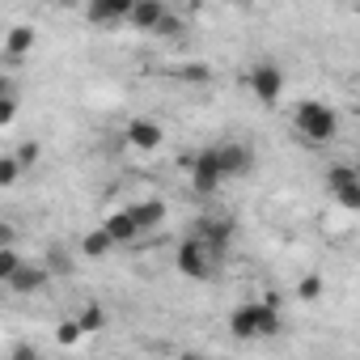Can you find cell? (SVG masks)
<instances>
[{
	"instance_id": "1",
	"label": "cell",
	"mask_w": 360,
	"mask_h": 360,
	"mask_svg": "<svg viewBox=\"0 0 360 360\" xmlns=\"http://www.w3.org/2000/svg\"><path fill=\"white\" fill-rule=\"evenodd\" d=\"M229 330H233V339H246V343L280 335V309H276V301H246V305H238L229 314Z\"/></svg>"
},
{
	"instance_id": "2",
	"label": "cell",
	"mask_w": 360,
	"mask_h": 360,
	"mask_svg": "<svg viewBox=\"0 0 360 360\" xmlns=\"http://www.w3.org/2000/svg\"><path fill=\"white\" fill-rule=\"evenodd\" d=\"M292 127H297L309 144H326V140H335V131H339V115H335V106L309 98V102H301V106L292 110Z\"/></svg>"
},
{
	"instance_id": "3",
	"label": "cell",
	"mask_w": 360,
	"mask_h": 360,
	"mask_svg": "<svg viewBox=\"0 0 360 360\" xmlns=\"http://www.w3.org/2000/svg\"><path fill=\"white\" fill-rule=\"evenodd\" d=\"M174 267L183 271L187 280H208V276H212V267H217V255L204 246V238H200V233H191V238L178 242V250H174Z\"/></svg>"
},
{
	"instance_id": "4",
	"label": "cell",
	"mask_w": 360,
	"mask_h": 360,
	"mask_svg": "<svg viewBox=\"0 0 360 360\" xmlns=\"http://www.w3.org/2000/svg\"><path fill=\"white\" fill-rule=\"evenodd\" d=\"M178 165L191 174V191H195V195H212V191L225 183V174H221V165H217V157H212V144L200 148V153H183V161H178Z\"/></svg>"
},
{
	"instance_id": "5",
	"label": "cell",
	"mask_w": 360,
	"mask_h": 360,
	"mask_svg": "<svg viewBox=\"0 0 360 360\" xmlns=\"http://www.w3.org/2000/svg\"><path fill=\"white\" fill-rule=\"evenodd\" d=\"M212 157H217V165H221V174H225V183L255 169V148L242 144V140H221V144H212Z\"/></svg>"
},
{
	"instance_id": "6",
	"label": "cell",
	"mask_w": 360,
	"mask_h": 360,
	"mask_svg": "<svg viewBox=\"0 0 360 360\" xmlns=\"http://www.w3.org/2000/svg\"><path fill=\"white\" fill-rule=\"evenodd\" d=\"M326 191H330L347 212H356V208H360V174H356L352 165H330V169H326Z\"/></svg>"
},
{
	"instance_id": "7",
	"label": "cell",
	"mask_w": 360,
	"mask_h": 360,
	"mask_svg": "<svg viewBox=\"0 0 360 360\" xmlns=\"http://www.w3.org/2000/svg\"><path fill=\"white\" fill-rule=\"evenodd\" d=\"M284 68H276V64H255V72H250V94L259 98V102H267V106H276L280 98H284Z\"/></svg>"
},
{
	"instance_id": "8",
	"label": "cell",
	"mask_w": 360,
	"mask_h": 360,
	"mask_svg": "<svg viewBox=\"0 0 360 360\" xmlns=\"http://www.w3.org/2000/svg\"><path fill=\"white\" fill-rule=\"evenodd\" d=\"M34 43H39V30L30 22H22V26H13L5 34V43H0V60H5L9 68H18V64H26V56L34 51Z\"/></svg>"
},
{
	"instance_id": "9",
	"label": "cell",
	"mask_w": 360,
	"mask_h": 360,
	"mask_svg": "<svg viewBox=\"0 0 360 360\" xmlns=\"http://www.w3.org/2000/svg\"><path fill=\"white\" fill-rule=\"evenodd\" d=\"M161 140H165V127H161L157 119H148V115L127 119V148H136V153H157Z\"/></svg>"
},
{
	"instance_id": "10",
	"label": "cell",
	"mask_w": 360,
	"mask_h": 360,
	"mask_svg": "<svg viewBox=\"0 0 360 360\" xmlns=\"http://www.w3.org/2000/svg\"><path fill=\"white\" fill-rule=\"evenodd\" d=\"M13 292H22V297H34V292H43L47 284H51V267H39V263H30V259H22L18 263V271L5 280Z\"/></svg>"
},
{
	"instance_id": "11",
	"label": "cell",
	"mask_w": 360,
	"mask_h": 360,
	"mask_svg": "<svg viewBox=\"0 0 360 360\" xmlns=\"http://www.w3.org/2000/svg\"><path fill=\"white\" fill-rule=\"evenodd\" d=\"M233 229H238L233 217H204V221H200V238H204V246H208L217 259H221L225 246L233 242Z\"/></svg>"
},
{
	"instance_id": "12",
	"label": "cell",
	"mask_w": 360,
	"mask_h": 360,
	"mask_svg": "<svg viewBox=\"0 0 360 360\" xmlns=\"http://www.w3.org/2000/svg\"><path fill=\"white\" fill-rule=\"evenodd\" d=\"M131 5H136V0H89V5H85V18H89L94 26H115V22H127Z\"/></svg>"
},
{
	"instance_id": "13",
	"label": "cell",
	"mask_w": 360,
	"mask_h": 360,
	"mask_svg": "<svg viewBox=\"0 0 360 360\" xmlns=\"http://www.w3.org/2000/svg\"><path fill=\"white\" fill-rule=\"evenodd\" d=\"M165 13H169V9H165V0H136L131 13H127V22H131L136 30H148V34H153V26H157Z\"/></svg>"
},
{
	"instance_id": "14",
	"label": "cell",
	"mask_w": 360,
	"mask_h": 360,
	"mask_svg": "<svg viewBox=\"0 0 360 360\" xmlns=\"http://www.w3.org/2000/svg\"><path fill=\"white\" fill-rule=\"evenodd\" d=\"M102 229L110 233V242L115 246H127V242H136L140 238V229H136V221H131V212L123 208V212H110L106 221H102Z\"/></svg>"
},
{
	"instance_id": "15",
	"label": "cell",
	"mask_w": 360,
	"mask_h": 360,
	"mask_svg": "<svg viewBox=\"0 0 360 360\" xmlns=\"http://www.w3.org/2000/svg\"><path fill=\"white\" fill-rule=\"evenodd\" d=\"M127 212H131V221H136L140 233H148V229H157V225L165 221V204H161V200H140V204H131Z\"/></svg>"
},
{
	"instance_id": "16",
	"label": "cell",
	"mask_w": 360,
	"mask_h": 360,
	"mask_svg": "<svg viewBox=\"0 0 360 360\" xmlns=\"http://www.w3.org/2000/svg\"><path fill=\"white\" fill-rule=\"evenodd\" d=\"M110 250H115V242H110V233H106L102 225H98V229H89V233L81 238V255H85V259H94V263H102Z\"/></svg>"
},
{
	"instance_id": "17",
	"label": "cell",
	"mask_w": 360,
	"mask_h": 360,
	"mask_svg": "<svg viewBox=\"0 0 360 360\" xmlns=\"http://www.w3.org/2000/svg\"><path fill=\"white\" fill-rule=\"evenodd\" d=\"M77 326H81V335H98V330L106 326V309L89 301V305H85V309L77 314Z\"/></svg>"
},
{
	"instance_id": "18",
	"label": "cell",
	"mask_w": 360,
	"mask_h": 360,
	"mask_svg": "<svg viewBox=\"0 0 360 360\" xmlns=\"http://www.w3.org/2000/svg\"><path fill=\"white\" fill-rule=\"evenodd\" d=\"M22 161L13 157V153H0V191H5V187H18L22 183Z\"/></svg>"
},
{
	"instance_id": "19",
	"label": "cell",
	"mask_w": 360,
	"mask_h": 360,
	"mask_svg": "<svg viewBox=\"0 0 360 360\" xmlns=\"http://www.w3.org/2000/svg\"><path fill=\"white\" fill-rule=\"evenodd\" d=\"M322 288H326V280H322L318 271H309V276H301V280H297V288H292V292H297V301H318V297H322Z\"/></svg>"
},
{
	"instance_id": "20",
	"label": "cell",
	"mask_w": 360,
	"mask_h": 360,
	"mask_svg": "<svg viewBox=\"0 0 360 360\" xmlns=\"http://www.w3.org/2000/svg\"><path fill=\"white\" fill-rule=\"evenodd\" d=\"M13 157L22 161V169H34V165H39V157H43V144H39V140H26V144H18V148H13Z\"/></svg>"
},
{
	"instance_id": "21",
	"label": "cell",
	"mask_w": 360,
	"mask_h": 360,
	"mask_svg": "<svg viewBox=\"0 0 360 360\" xmlns=\"http://www.w3.org/2000/svg\"><path fill=\"white\" fill-rule=\"evenodd\" d=\"M18 263H22V255H18V246H0V284H5L13 271H18Z\"/></svg>"
},
{
	"instance_id": "22",
	"label": "cell",
	"mask_w": 360,
	"mask_h": 360,
	"mask_svg": "<svg viewBox=\"0 0 360 360\" xmlns=\"http://www.w3.org/2000/svg\"><path fill=\"white\" fill-rule=\"evenodd\" d=\"M18 115H22V102H18V94H0V127H9Z\"/></svg>"
},
{
	"instance_id": "23",
	"label": "cell",
	"mask_w": 360,
	"mask_h": 360,
	"mask_svg": "<svg viewBox=\"0 0 360 360\" xmlns=\"http://www.w3.org/2000/svg\"><path fill=\"white\" fill-rule=\"evenodd\" d=\"M56 339H60V347H77L85 335H81V326H77V318H68V322H60V330H56Z\"/></svg>"
},
{
	"instance_id": "24",
	"label": "cell",
	"mask_w": 360,
	"mask_h": 360,
	"mask_svg": "<svg viewBox=\"0 0 360 360\" xmlns=\"http://www.w3.org/2000/svg\"><path fill=\"white\" fill-rule=\"evenodd\" d=\"M153 34H161V39H174V34H183V22H178L174 13H165V18L153 26Z\"/></svg>"
},
{
	"instance_id": "25",
	"label": "cell",
	"mask_w": 360,
	"mask_h": 360,
	"mask_svg": "<svg viewBox=\"0 0 360 360\" xmlns=\"http://www.w3.org/2000/svg\"><path fill=\"white\" fill-rule=\"evenodd\" d=\"M13 242H18V229L9 221H0V246H13Z\"/></svg>"
},
{
	"instance_id": "26",
	"label": "cell",
	"mask_w": 360,
	"mask_h": 360,
	"mask_svg": "<svg viewBox=\"0 0 360 360\" xmlns=\"http://www.w3.org/2000/svg\"><path fill=\"white\" fill-rule=\"evenodd\" d=\"M187 81H208V68H183Z\"/></svg>"
},
{
	"instance_id": "27",
	"label": "cell",
	"mask_w": 360,
	"mask_h": 360,
	"mask_svg": "<svg viewBox=\"0 0 360 360\" xmlns=\"http://www.w3.org/2000/svg\"><path fill=\"white\" fill-rule=\"evenodd\" d=\"M0 94H18V85H13L9 77H0Z\"/></svg>"
},
{
	"instance_id": "28",
	"label": "cell",
	"mask_w": 360,
	"mask_h": 360,
	"mask_svg": "<svg viewBox=\"0 0 360 360\" xmlns=\"http://www.w3.org/2000/svg\"><path fill=\"white\" fill-rule=\"evenodd\" d=\"M39 5H60V0H39Z\"/></svg>"
}]
</instances>
